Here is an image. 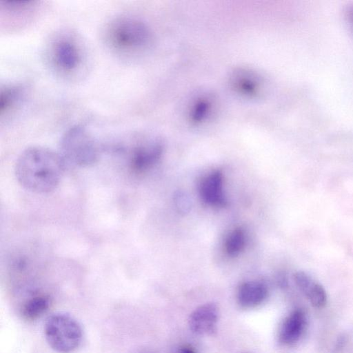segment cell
<instances>
[{
    "mask_svg": "<svg viewBox=\"0 0 353 353\" xmlns=\"http://www.w3.org/2000/svg\"><path fill=\"white\" fill-rule=\"evenodd\" d=\"M179 353H194V352L191 348L183 347L180 349Z\"/></svg>",
    "mask_w": 353,
    "mask_h": 353,
    "instance_id": "cell-19",
    "label": "cell"
},
{
    "mask_svg": "<svg viewBox=\"0 0 353 353\" xmlns=\"http://www.w3.org/2000/svg\"><path fill=\"white\" fill-rule=\"evenodd\" d=\"M64 161L79 167H88L99 157L97 144L92 134L83 125H74L63 134L60 153Z\"/></svg>",
    "mask_w": 353,
    "mask_h": 353,
    "instance_id": "cell-3",
    "label": "cell"
},
{
    "mask_svg": "<svg viewBox=\"0 0 353 353\" xmlns=\"http://www.w3.org/2000/svg\"><path fill=\"white\" fill-rule=\"evenodd\" d=\"M44 332L48 345L59 353H71L81 344L82 330L79 323L66 314L50 316L45 323Z\"/></svg>",
    "mask_w": 353,
    "mask_h": 353,
    "instance_id": "cell-4",
    "label": "cell"
},
{
    "mask_svg": "<svg viewBox=\"0 0 353 353\" xmlns=\"http://www.w3.org/2000/svg\"><path fill=\"white\" fill-rule=\"evenodd\" d=\"M245 245V234L241 228L232 231L225 242V250L228 255L235 256L243 249Z\"/></svg>",
    "mask_w": 353,
    "mask_h": 353,
    "instance_id": "cell-16",
    "label": "cell"
},
{
    "mask_svg": "<svg viewBox=\"0 0 353 353\" xmlns=\"http://www.w3.org/2000/svg\"><path fill=\"white\" fill-rule=\"evenodd\" d=\"M105 38L111 48L123 54L145 50L152 41V32L142 21L131 17H119L106 26Z\"/></svg>",
    "mask_w": 353,
    "mask_h": 353,
    "instance_id": "cell-2",
    "label": "cell"
},
{
    "mask_svg": "<svg viewBox=\"0 0 353 353\" xmlns=\"http://www.w3.org/2000/svg\"><path fill=\"white\" fill-rule=\"evenodd\" d=\"M174 203L180 213H187L191 208L189 197L182 192H178L174 196Z\"/></svg>",
    "mask_w": 353,
    "mask_h": 353,
    "instance_id": "cell-17",
    "label": "cell"
},
{
    "mask_svg": "<svg viewBox=\"0 0 353 353\" xmlns=\"http://www.w3.org/2000/svg\"><path fill=\"white\" fill-rule=\"evenodd\" d=\"M230 85L236 94L247 98L258 97L262 92L263 83L255 72L238 68L230 77Z\"/></svg>",
    "mask_w": 353,
    "mask_h": 353,
    "instance_id": "cell-8",
    "label": "cell"
},
{
    "mask_svg": "<svg viewBox=\"0 0 353 353\" xmlns=\"http://www.w3.org/2000/svg\"><path fill=\"white\" fill-rule=\"evenodd\" d=\"M162 152V145L158 141L138 139L129 149L131 165L137 171H143L158 161Z\"/></svg>",
    "mask_w": 353,
    "mask_h": 353,
    "instance_id": "cell-6",
    "label": "cell"
},
{
    "mask_svg": "<svg viewBox=\"0 0 353 353\" xmlns=\"http://www.w3.org/2000/svg\"><path fill=\"white\" fill-rule=\"evenodd\" d=\"M307 326V317L301 309L292 311L283 321L279 334V341L284 345H293L303 336Z\"/></svg>",
    "mask_w": 353,
    "mask_h": 353,
    "instance_id": "cell-9",
    "label": "cell"
},
{
    "mask_svg": "<svg viewBox=\"0 0 353 353\" xmlns=\"http://www.w3.org/2000/svg\"><path fill=\"white\" fill-rule=\"evenodd\" d=\"M214 101L209 96L197 98L190 105L188 119L191 123L200 125L208 121L214 110Z\"/></svg>",
    "mask_w": 353,
    "mask_h": 353,
    "instance_id": "cell-12",
    "label": "cell"
},
{
    "mask_svg": "<svg viewBox=\"0 0 353 353\" xmlns=\"http://www.w3.org/2000/svg\"><path fill=\"white\" fill-rule=\"evenodd\" d=\"M50 305L46 296H36L28 301L22 308L23 316L30 320L37 319L45 312Z\"/></svg>",
    "mask_w": 353,
    "mask_h": 353,
    "instance_id": "cell-14",
    "label": "cell"
},
{
    "mask_svg": "<svg viewBox=\"0 0 353 353\" xmlns=\"http://www.w3.org/2000/svg\"><path fill=\"white\" fill-rule=\"evenodd\" d=\"M65 167L59 153L41 146H32L19 156L14 168L19 184L30 192L44 194L59 185Z\"/></svg>",
    "mask_w": 353,
    "mask_h": 353,
    "instance_id": "cell-1",
    "label": "cell"
},
{
    "mask_svg": "<svg viewBox=\"0 0 353 353\" xmlns=\"http://www.w3.org/2000/svg\"><path fill=\"white\" fill-rule=\"evenodd\" d=\"M50 59L57 70L65 73L75 71L82 61V52L78 43L68 36H61L50 47Z\"/></svg>",
    "mask_w": 353,
    "mask_h": 353,
    "instance_id": "cell-5",
    "label": "cell"
},
{
    "mask_svg": "<svg viewBox=\"0 0 353 353\" xmlns=\"http://www.w3.org/2000/svg\"><path fill=\"white\" fill-rule=\"evenodd\" d=\"M200 194L203 200L209 205L224 207L227 204L223 192V175L217 170L210 174L201 183Z\"/></svg>",
    "mask_w": 353,
    "mask_h": 353,
    "instance_id": "cell-10",
    "label": "cell"
},
{
    "mask_svg": "<svg viewBox=\"0 0 353 353\" xmlns=\"http://www.w3.org/2000/svg\"><path fill=\"white\" fill-rule=\"evenodd\" d=\"M219 310L213 303L203 304L190 315L188 323L192 332L198 335H210L216 332Z\"/></svg>",
    "mask_w": 353,
    "mask_h": 353,
    "instance_id": "cell-7",
    "label": "cell"
},
{
    "mask_svg": "<svg viewBox=\"0 0 353 353\" xmlns=\"http://www.w3.org/2000/svg\"><path fill=\"white\" fill-rule=\"evenodd\" d=\"M267 296L268 289L263 283L248 281L239 287L237 299L241 307L250 308L263 303Z\"/></svg>",
    "mask_w": 353,
    "mask_h": 353,
    "instance_id": "cell-11",
    "label": "cell"
},
{
    "mask_svg": "<svg viewBox=\"0 0 353 353\" xmlns=\"http://www.w3.org/2000/svg\"><path fill=\"white\" fill-rule=\"evenodd\" d=\"M303 294L312 305L316 308L323 307L327 303V294L325 289L321 284L314 281L303 291Z\"/></svg>",
    "mask_w": 353,
    "mask_h": 353,
    "instance_id": "cell-15",
    "label": "cell"
},
{
    "mask_svg": "<svg viewBox=\"0 0 353 353\" xmlns=\"http://www.w3.org/2000/svg\"><path fill=\"white\" fill-rule=\"evenodd\" d=\"M351 17L352 18V20H353V11L352 12V14H351Z\"/></svg>",
    "mask_w": 353,
    "mask_h": 353,
    "instance_id": "cell-20",
    "label": "cell"
},
{
    "mask_svg": "<svg viewBox=\"0 0 353 353\" xmlns=\"http://www.w3.org/2000/svg\"><path fill=\"white\" fill-rule=\"evenodd\" d=\"M21 88L8 85L1 88L0 94V114L3 116L13 110L21 99Z\"/></svg>",
    "mask_w": 353,
    "mask_h": 353,
    "instance_id": "cell-13",
    "label": "cell"
},
{
    "mask_svg": "<svg viewBox=\"0 0 353 353\" xmlns=\"http://www.w3.org/2000/svg\"><path fill=\"white\" fill-rule=\"evenodd\" d=\"M277 281L278 283L282 287H284L287 284L286 278L283 274H280L278 275Z\"/></svg>",
    "mask_w": 353,
    "mask_h": 353,
    "instance_id": "cell-18",
    "label": "cell"
}]
</instances>
